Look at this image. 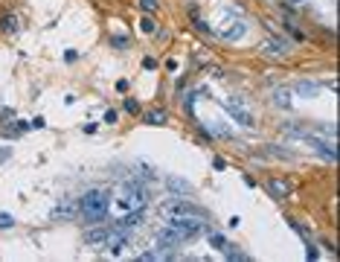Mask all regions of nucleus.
<instances>
[{
	"label": "nucleus",
	"mask_w": 340,
	"mask_h": 262,
	"mask_svg": "<svg viewBox=\"0 0 340 262\" xmlns=\"http://www.w3.org/2000/svg\"><path fill=\"white\" fill-rule=\"evenodd\" d=\"M201 230H204L201 215H183V219H169V225L160 227L154 239H157L160 248H172V245H180V242H186V239L198 236Z\"/></svg>",
	"instance_id": "obj_1"
},
{
	"label": "nucleus",
	"mask_w": 340,
	"mask_h": 262,
	"mask_svg": "<svg viewBox=\"0 0 340 262\" xmlns=\"http://www.w3.org/2000/svg\"><path fill=\"white\" fill-rule=\"evenodd\" d=\"M108 195L102 190H87L82 195V201H79V210H82V215L87 219V222H102L108 215Z\"/></svg>",
	"instance_id": "obj_2"
},
{
	"label": "nucleus",
	"mask_w": 340,
	"mask_h": 262,
	"mask_svg": "<svg viewBox=\"0 0 340 262\" xmlns=\"http://www.w3.org/2000/svg\"><path fill=\"white\" fill-rule=\"evenodd\" d=\"M160 213H163L166 219H183V215H204V210H201V207H195V204H189V201L172 198V201L160 204Z\"/></svg>",
	"instance_id": "obj_3"
},
{
	"label": "nucleus",
	"mask_w": 340,
	"mask_h": 262,
	"mask_svg": "<svg viewBox=\"0 0 340 262\" xmlns=\"http://www.w3.org/2000/svg\"><path fill=\"white\" fill-rule=\"evenodd\" d=\"M76 213H79V204L76 201H61L53 210V222H70V219H76Z\"/></svg>",
	"instance_id": "obj_4"
},
{
	"label": "nucleus",
	"mask_w": 340,
	"mask_h": 262,
	"mask_svg": "<svg viewBox=\"0 0 340 262\" xmlns=\"http://www.w3.org/2000/svg\"><path fill=\"white\" fill-rule=\"evenodd\" d=\"M108 239H111V230H108V227H93V230L84 233V245L102 248V245H108Z\"/></svg>",
	"instance_id": "obj_5"
},
{
	"label": "nucleus",
	"mask_w": 340,
	"mask_h": 262,
	"mask_svg": "<svg viewBox=\"0 0 340 262\" xmlns=\"http://www.w3.org/2000/svg\"><path fill=\"white\" fill-rule=\"evenodd\" d=\"M224 108H227V114H230V117L238 122V125H245V128H253V117H250V114H247L241 105H235V102H227Z\"/></svg>",
	"instance_id": "obj_6"
},
{
	"label": "nucleus",
	"mask_w": 340,
	"mask_h": 262,
	"mask_svg": "<svg viewBox=\"0 0 340 262\" xmlns=\"http://www.w3.org/2000/svg\"><path fill=\"white\" fill-rule=\"evenodd\" d=\"M291 99H294V91H291V88H273V105L291 108Z\"/></svg>",
	"instance_id": "obj_7"
},
{
	"label": "nucleus",
	"mask_w": 340,
	"mask_h": 262,
	"mask_svg": "<svg viewBox=\"0 0 340 262\" xmlns=\"http://www.w3.org/2000/svg\"><path fill=\"white\" fill-rule=\"evenodd\" d=\"M142 222V213L137 210V213H131V215H125V219H119L117 222V230H131V227H137Z\"/></svg>",
	"instance_id": "obj_8"
},
{
	"label": "nucleus",
	"mask_w": 340,
	"mask_h": 262,
	"mask_svg": "<svg viewBox=\"0 0 340 262\" xmlns=\"http://www.w3.org/2000/svg\"><path fill=\"white\" fill-rule=\"evenodd\" d=\"M311 146H314L317 152H323L328 160H337V149H334L331 143H323V140H314V137H311Z\"/></svg>",
	"instance_id": "obj_9"
},
{
	"label": "nucleus",
	"mask_w": 340,
	"mask_h": 262,
	"mask_svg": "<svg viewBox=\"0 0 340 262\" xmlns=\"http://www.w3.org/2000/svg\"><path fill=\"white\" fill-rule=\"evenodd\" d=\"M288 190H291V187H288L285 181H270V184H268V192L273 195V198H285Z\"/></svg>",
	"instance_id": "obj_10"
},
{
	"label": "nucleus",
	"mask_w": 340,
	"mask_h": 262,
	"mask_svg": "<svg viewBox=\"0 0 340 262\" xmlns=\"http://www.w3.org/2000/svg\"><path fill=\"white\" fill-rule=\"evenodd\" d=\"M297 94L300 96H317L320 94V84L317 82H297Z\"/></svg>",
	"instance_id": "obj_11"
},
{
	"label": "nucleus",
	"mask_w": 340,
	"mask_h": 262,
	"mask_svg": "<svg viewBox=\"0 0 340 262\" xmlns=\"http://www.w3.org/2000/svg\"><path fill=\"white\" fill-rule=\"evenodd\" d=\"M245 35V24H235V26H224V32H221V38H230V41H238V38Z\"/></svg>",
	"instance_id": "obj_12"
},
{
	"label": "nucleus",
	"mask_w": 340,
	"mask_h": 262,
	"mask_svg": "<svg viewBox=\"0 0 340 262\" xmlns=\"http://www.w3.org/2000/svg\"><path fill=\"white\" fill-rule=\"evenodd\" d=\"M0 29L9 32V35H15V32H18V18H15V15H6V18L0 21Z\"/></svg>",
	"instance_id": "obj_13"
},
{
	"label": "nucleus",
	"mask_w": 340,
	"mask_h": 262,
	"mask_svg": "<svg viewBox=\"0 0 340 262\" xmlns=\"http://www.w3.org/2000/svg\"><path fill=\"white\" fill-rule=\"evenodd\" d=\"M210 242H212V248H215V250H227V248H230V242H227L224 236H218V233L210 236Z\"/></svg>",
	"instance_id": "obj_14"
},
{
	"label": "nucleus",
	"mask_w": 340,
	"mask_h": 262,
	"mask_svg": "<svg viewBox=\"0 0 340 262\" xmlns=\"http://www.w3.org/2000/svg\"><path fill=\"white\" fill-rule=\"evenodd\" d=\"M265 50H268V53H276V56H282V53H285V44H282V41H273V38H270L268 44H265Z\"/></svg>",
	"instance_id": "obj_15"
},
{
	"label": "nucleus",
	"mask_w": 340,
	"mask_h": 262,
	"mask_svg": "<svg viewBox=\"0 0 340 262\" xmlns=\"http://www.w3.org/2000/svg\"><path fill=\"white\" fill-rule=\"evenodd\" d=\"M189 18L195 21V26H198V29H201V32H204V35L210 32V26H207V21H201V18H198V12H195V9H189Z\"/></svg>",
	"instance_id": "obj_16"
},
{
	"label": "nucleus",
	"mask_w": 340,
	"mask_h": 262,
	"mask_svg": "<svg viewBox=\"0 0 340 262\" xmlns=\"http://www.w3.org/2000/svg\"><path fill=\"white\" fill-rule=\"evenodd\" d=\"M145 122H166V111H152V114H145Z\"/></svg>",
	"instance_id": "obj_17"
},
{
	"label": "nucleus",
	"mask_w": 340,
	"mask_h": 262,
	"mask_svg": "<svg viewBox=\"0 0 340 262\" xmlns=\"http://www.w3.org/2000/svg\"><path fill=\"white\" fill-rule=\"evenodd\" d=\"M140 9H142V12H157V9H160V3H157V0H140Z\"/></svg>",
	"instance_id": "obj_18"
},
{
	"label": "nucleus",
	"mask_w": 340,
	"mask_h": 262,
	"mask_svg": "<svg viewBox=\"0 0 340 262\" xmlns=\"http://www.w3.org/2000/svg\"><path fill=\"white\" fill-rule=\"evenodd\" d=\"M15 225V219L9 213H0V230H9V227Z\"/></svg>",
	"instance_id": "obj_19"
},
{
	"label": "nucleus",
	"mask_w": 340,
	"mask_h": 262,
	"mask_svg": "<svg viewBox=\"0 0 340 262\" xmlns=\"http://www.w3.org/2000/svg\"><path fill=\"white\" fill-rule=\"evenodd\" d=\"M169 187H172V190H180V192H192V187H189V184H183V181H169Z\"/></svg>",
	"instance_id": "obj_20"
},
{
	"label": "nucleus",
	"mask_w": 340,
	"mask_h": 262,
	"mask_svg": "<svg viewBox=\"0 0 340 262\" xmlns=\"http://www.w3.org/2000/svg\"><path fill=\"white\" fill-rule=\"evenodd\" d=\"M24 131H29V122H24V119L12 122V134H24Z\"/></svg>",
	"instance_id": "obj_21"
},
{
	"label": "nucleus",
	"mask_w": 340,
	"mask_h": 262,
	"mask_svg": "<svg viewBox=\"0 0 340 262\" xmlns=\"http://www.w3.org/2000/svg\"><path fill=\"white\" fill-rule=\"evenodd\" d=\"M125 111H128V114H137V111H140V102H137V99H125Z\"/></svg>",
	"instance_id": "obj_22"
},
{
	"label": "nucleus",
	"mask_w": 340,
	"mask_h": 262,
	"mask_svg": "<svg viewBox=\"0 0 340 262\" xmlns=\"http://www.w3.org/2000/svg\"><path fill=\"white\" fill-rule=\"evenodd\" d=\"M140 29H142V32H154V21L142 18V21H140Z\"/></svg>",
	"instance_id": "obj_23"
},
{
	"label": "nucleus",
	"mask_w": 340,
	"mask_h": 262,
	"mask_svg": "<svg viewBox=\"0 0 340 262\" xmlns=\"http://www.w3.org/2000/svg\"><path fill=\"white\" fill-rule=\"evenodd\" d=\"M114 47H128V38H122V35L114 38Z\"/></svg>",
	"instance_id": "obj_24"
},
{
	"label": "nucleus",
	"mask_w": 340,
	"mask_h": 262,
	"mask_svg": "<svg viewBox=\"0 0 340 262\" xmlns=\"http://www.w3.org/2000/svg\"><path fill=\"white\" fill-rule=\"evenodd\" d=\"M142 67H145V70H154V67H157V61H154V59H145V61H142Z\"/></svg>",
	"instance_id": "obj_25"
},
{
	"label": "nucleus",
	"mask_w": 340,
	"mask_h": 262,
	"mask_svg": "<svg viewBox=\"0 0 340 262\" xmlns=\"http://www.w3.org/2000/svg\"><path fill=\"white\" fill-rule=\"evenodd\" d=\"M105 122H117V111H105Z\"/></svg>",
	"instance_id": "obj_26"
},
{
	"label": "nucleus",
	"mask_w": 340,
	"mask_h": 262,
	"mask_svg": "<svg viewBox=\"0 0 340 262\" xmlns=\"http://www.w3.org/2000/svg\"><path fill=\"white\" fill-rule=\"evenodd\" d=\"M96 128H99L96 122H87V125H84V134H96Z\"/></svg>",
	"instance_id": "obj_27"
},
{
	"label": "nucleus",
	"mask_w": 340,
	"mask_h": 262,
	"mask_svg": "<svg viewBox=\"0 0 340 262\" xmlns=\"http://www.w3.org/2000/svg\"><path fill=\"white\" fill-rule=\"evenodd\" d=\"M117 91H122V94H125V91H128V82H125V79H119V82H117Z\"/></svg>",
	"instance_id": "obj_28"
},
{
	"label": "nucleus",
	"mask_w": 340,
	"mask_h": 262,
	"mask_svg": "<svg viewBox=\"0 0 340 262\" xmlns=\"http://www.w3.org/2000/svg\"><path fill=\"white\" fill-rule=\"evenodd\" d=\"M294 3H300V0H294Z\"/></svg>",
	"instance_id": "obj_29"
}]
</instances>
